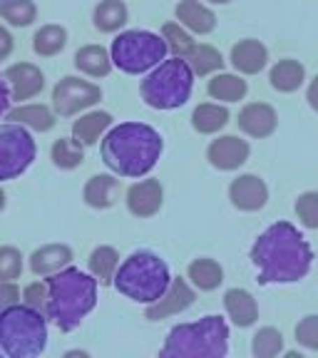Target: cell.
Segmentation results:
<instances>
[{
    "label": "cell",
    "instance_id": "1",
    "mask_svg": "<svg viewBox=\"0 0 318 358\" xmlns=\"http://www.w3.org/2000/svg\"><path fill=\"white\" fill-rule=\"evenodd\" d=\"M249 257L259 284H294L311 271L313 249L294 224L276 222L254 241Z\"/></svg>",
    "mask_w": 318,
    "mask_h": 358
},
{
    "label": "cell",
    "instance_id": "2",
    "mask_svg": "<svg viewBox=\"0 0 318 358\" xmlns=\"http://www.w3.org/2000/svg\"><path fill=\"white\" fill-rule=\"evenodd\" d=\"M162 134L142 122H122L105 134L100 147L102 162L120 177H145L162 155Z\"/></svg>",
    "mask_w": 318,
    "mask_h": 358
},
{
    "label": "cell",
    "instance_id": "3",
    "mask_svg": "<svg viewBox=\"0 0 318 358\" xmlns=\"http://www.w3.org/2000/svg\"><path fill=\"white\" fill-rule=\"evenodd\" d=\"M97 284L95 276L85 274L80 268L65 266L48 279V306L45 316L60 331L70 334L97 303Z\"/></svg>",
    "mask_w": 318,
    "mask_h": 358
},
{
    "label": "cell",
    "instance_id": "4",
    "mask_svg": "<svg viewBox=\"0 0 318 358\" xmlns=\"http://www.w3.org/2000/svg\"><path fill=\"white\" fill-rule=\"evenodd\" d=\"M229 353V326L222 316H204L196 324L174 326L167 334L162 358H222Z\"/></svg>",
    "mask_w": 318,
    "mask_h": 358
},
{
    "label": "cell",
    "instance_id": "5",
    "mask_svg": "<svg viewBox=\"0 0 318 358\" xmlns=\"http://www.w3.org/2000/svg\"><path fill=\"white\" fill-rule=\"evenodd\" d=\"M115 289L122 296L132 299L137 303H154L162 299V294L172 284V274L164 259H159L154 252H134L120 264L115 274Z\"/></svg>",
    "mask_w": 318,
    "mask_h": 358
},
{
    "label": "cell",
    "instance_id": "6",
    "mask_svg": "<svg viewBox=\"0 0 318 358\" xmlns=\"http://www.w3.org/2000/svg\"><path fill=\"white\" fill-rule=\"evenodd\" d=\"M43 311L28 303H13L0 311V346L10 358L40 356L48 346V324Z\"/></svg>",
    "mask_w": 318,
    "mask_h": 358
},
{
    "label": "cell",
    "instance_id": "7",
    "mask_svg": "<svg viewBox=\"0 0 318 358\" xmlns=\"http://www.w3.org/2000/svg\"><path fill=\"white\" fill-rule=\"evenodd\" d=\"M194 87V70L185 57L162 60L142 80V100L154 110H177L187 105Z\"/></svg>",
    "mask_w": 318,
    "mask_h": 358
},
{
    "label": "cell",
    "instance_id": "8",
    "mask_svg": "<svg viewBox=\"0 0 318 358\" xmlns=\"http://www.w3.org/2000/svg\"><path fill=\"white\" fill-rule=\"evenodd\" d=\"M169 45L162 35L150 30H124L112 40L110 55L115 67L127 75H142L167 57Z\"/></svg>",
    "mask_w": 318,
    "mask_h": 358
},
{
    "label": "cell",
    "instance_id": "9",
    "mask_svg": "<svg viewBox=\"0 0 318 358\" xmlns=\"http://www.w3.org/2000/svg\"><path fill=\"white\" fill-rule=\"evenodd\" d=\"M38 147L25 124H0V182L20 177L33 164Z\"/></svg>",
    "mask_w": 318,
    "mask_h": 358
},
{
    "label": "cell",
    "instance_id": "10",
    "mask_svg": "<svg viewBox=\"0 0 318 358\" xmlns=\"http://www.w3.org/2000/svg\"><path fill=\"white\" fill-rule=\"evenodd\" d=\"M102 100V90L97 85L87 83V80H80L67 75L52 90V107H55V115L60 117H73L78 112L87 110V107L97 105Z\"/></svg>",
    "mask_w": 318,
    "mask_h": 358
},
{
    "label": "cell",
    "instance_id": "11",
    "mask_svg": "<svg viewBox=\"0 0 318 358\" xmlns=\"http://www.w3.org/2000/svg\"><path fill=\"white\" fill-rule=\"evenodd\" d=\"M191 303H194V289L187 284V279H172L162 299H157L154 303H147L145 316L150 321H162L167 316H177V313L187 311Z\"/></svg>",
    "mask_w": 318,
    "mask_h": 358
},
{
    "label": "cell",
    "instance_id": "12",
    "mask_svg": "<svg viewBox=\"0 0 318 358\" xmlns=\"http://www.w3.org/2000/svg\"><path fill=\"white\" fill-rule=\"evenodd\" d=\"M252 155V147L249 142L236 137V134H224L209 145L207 150V159L212 167L222 169V172H231V169H239L241 164L249 159Z\"/></svg>",
    "mask_w": 318,
    "mask_h": 358
},
{
    "label": "cell",
    "instance_id": "13",
    "mask_svg": "<svg viewBox=\"0 0 318 358\" xmlns=\"http://www.w3.org/2000/svg\"><path fill=\"white\" fill-rule=\"evenodd\" d=\"M229 199L239 212H259L266 207L268 187L256 174H241L229 185Z\"/></svg>",
    "mask_w": 318,
    "mask_h": 358
},
{
    "label": "cell",
    "instance_id": "14",
    "mask_svg": "<svg viewBox=\"0 0 318 358\" xmlns=\"http://www.w3.org/2000/svg\"><path fill=\"white\" fill-rule=\"evenodd\" d=\"M236 122H239L241 132H246L249 137H256V140H263V137H271L276 132L279 117H276V110L268 102H249L239 112Z\"/></svg>",
    "mask_w": 318,
    "mask_h": 358
},
{
    "label": "cell",
    "instance_id": "15",
    "mask_svg": "<svg viewBox=\"0 0 318 358\" xmlns=\"http://www.w3.org/2000/svg\"><path fill=\"white\" fill-rule=\"evenodd\" d=\"M164 189L159 185V179H142L137 185L127 189V209L134 217H154L162 209Z\"/></svg>",
    "mask_w": 318,
    "mask_h": 358
},
{
    "label": "cell",
    "instance_id": "16",
    "mask_svg": "<svg viewBox=\"0 0 318 358\" xmlns=\"http://www.w3.org/2000/svg\"><path fill=\"white\" fill-rule=\"evenodd\" d=\"M6 80L10 85L13 100H30V97L40 95L45 87V75L40 73V67L33 62H15L6 70Z\"/></svg>",
    "mask_w": 318,
    "mask_h": 358
},
{
    "label": "cell",
    "instance_id": "17",
    "mask_svg": "<svg viewBox=\"0 0 318 358\" xmlns=\"http://www.w3.org/2000/svg\"><path fill=\"white\" fill-rule=\"evenodd\" d=\"M229 60H231V65H234L236 73L259 75L263 67L268 65V50L261 40L246 38V40H239V43L231 48Z\"/></svg>",
    "mask_w": 318,
    "mask_h": 358
},
{
    "label": "cell",
    "instance_id": "18",
    "mask_svg": "<svg viewBox=\"0 0 318 358\" xmlns=\"http://www.w3.org/2000/svg\"><path fill=\"white\" fill-rule=\"evenodd\" d=\"M224 308L229 313V319L234 321L239 329H249L256 324L259 319V306L256 299L246 289H229L224 294Z\"/></svg>",
    "mask_w": 318,
    "mask_h": 358
},
{
    "label": "cell",
    "instance_id": "19",
    "mask_svg": "<svg viewBox=\"0 0 318 358\" xmlns=\"http://www.w3.org/2000/svg\"><path fill=\"white\" fill-rule=\"evenodd\" d=\"M73 262V249L65 244H48L40 246L38 252H33L30 257V268L35 276H50L60 268L70 266Z\"/></svg>",
    "mask_w": 318,
    "mask_h": 358
},
{
    "label": "cell",
    "instance_id": "20",
    "mask_svg": "<svg viewBox=\"0 0 318 358\" xmlns=\"http://www.w3.org/2000/svg\"><path fill=\"white\" fill-rule=\"evenodd\" d=\"M177 20L194 35H209L217 28V15L199 0H179Z\"/></svg>",
    "mask_w": 318,
    "mask_h": 358
},
{
    "label": "cell",
    "instance_id": "21",
    "mask_svg": "<svg viewBox=\"0 0 318 358\" xmlns=\"http://www.w3.org/2000/svg\"><path fill=\"white\" fill-rule=\"evenodd\" d=\"M268 83L276 92H296L306 83V67L298 60H291V57L279 60L268 73Z\"/></svg>",
    "mask_w": 318,
    "mask_h": 358
},
{
    "label": "cell",
    "instance_id": "22",
    "mask_svg": "<svg viewBox=\"0 0 318 358\" xmlns=\"http://www.w3.org/2000/svg\"><path fill=\"white\" fill-rule=\"evenodd\" d=\"M120 194V182L110 174H95L89 177V182L85 185V201L92 209H107L117 201Z\"/></svg>",
    "mask_w": 318,
    "mask_h": 358
},
{
    "label": "cell",
    "instance_id": "23",
    "mask_svg": "<svg viewBox=\"0 0 318 358\" xmlns=\"http://www.w3.org/2000/svg\"><path fill=\"white\" fill-rule=\"evenodd\" d=\"M112 65H115L112 55L102 45H85L75 52V67L89 78H105V75H110Z\"/></svg>",
    "mask_w": 318,
    "mask_h": 358
},
{
    "label": "cell",
    "instance_id": "24",
    "mask_svg": "<svg viewBox=\"0 0 318 358\" xmlns=\"http://www.w3.org/2000/svg\"><path fill=\"white\" fill-rule=\"evenodd\" d=\"M112 124V115L110 112H87V115H82L80 120H75L73 124V137L80 142V145L89 147L95 145L97 140H100V134L105 132L107 127Z\"/></svg>",
    "mask_w": 318,
    "mask_h": 358
},
{
    "label": "cell",
    "instance_id": "25",
    "mask_svg": "<svg viewBox=\"0 0 318 358\" xmlns=\"http://www.w3.org/2000/svg\"><path fill=\"white\" fill-rule=\"evenodd\" d=\"M246 80H241L239 75L231 73H217L207 85V92L219 102H239L246 97Z\"/></svg>",
    "mask_w": 318,
    "mask_h": 358
},
{
    "label": "cell",
    "instance_id": "26",
    "mask_svg": "<svg viewBox=\"0 0 318 358\" xmlns=\"http://www.w3.org/2000/svg\"><path fill=\"white\" fill-rule=\"evenodd\" d=\"M229 122V110L224 105H214V102H204L191 112V127L199 134H214L219 129L226 127Z\"/></svg>",
    "mask_w": 318,
    "mask_h": 358
},
{
    "label": "cell",
    "instance_id": "27",
    "mask_svg": "<svg viewBox=\"0 0 318 358\" xmlns=\"http://www.w3.org/2000/svg\"><path fill=\"white\" fill-rule=\"evenodd\" d=\"M8 122H17V124H25L30 129H38V132H48L52 129L55 124V115L45 105H22L15 107L6 115Z\"/></svg>",
    "mask_w": 318,
    "mask_h": 358
},
{
    "label": "cell",
    "instance_id": "28",
    "mask_svg": "<svg viewBox=\"0 0 318 358\" xmlns=\"http://www.w3.org/2000/svg\"><path fill=\"white\" fill-rule=\"evenodd\" d=\"M120 268V254L112 246H97L89 254V274L100 281V286H110Z\"/></svg>",
    "mask_w": 318,
    "mask_h": 358
},
{
    "label": "cell",
    "instance_id": "29",
    "mask_svg": "<svg viewBox=\"0 0 318 358\" xmlns=\"http://www.w3.org/2000/svg\"><path fill=\"white\" fill-rule=\"evenodd\" d=\"M187 276L191 279V284L199 291H214L219 289V284L224 281V268L219 266L214 259H196V262L189 264L187 268Z\"/></svg>",
    "mask_w": 318,
    "mask_h": 358
},
{
    "label": "cell",
    "instance_id": "30",
    "mask_svg": "<svg viewBox=\"0 0 318 358\" xmlns=\"http://www.w3.org/2000/svg\"><path fill=\"white\" fill-rule=\"evenodd\" d=\"M92 22L100 33H117L127 22V6L122 0H102L100 6L95 8Z\"/></svg>",
    "mask_w": 318,
    "mask_h": 358
},
{
    "label": "cell",
    "instance_id": "31",
    "mask_svg": "<svg viewBox=\"0 0 318 358\" xmlns=\"http://www.w3.org/2000/svg\"><path fill=\"white\" fill-rule=\"evenodd\" d=\"M67 45V30L62 25H43L33 35V50L40 57H55L57 52L65 50Z\"/></svg>",
    "mask_w": 318,
    "mask_h": 358
},
{
    "label": "cell",
    "instance_id": "32",
    "mask_svg": "<svg viewBox=\"0 0 318 358\" xmlns=\"http://www.w3.org/2000/svg\"><path fill=\"white\" fill-rule=\"evenodd\" d=\"M185 60L191 65L194 75H201V78H204V75L219 73V70L224 67L222 52H219L217 48H212V45H194Z\"/></svg>",
    "mask_w": 318,
    "mask_h": 358
},
{
    "label": "cell",
    "instance_id": "33",
    "mask_svg": "<svg viewBox=\"0 0 318 358\" xmlns=\"http://www.w3.org/2000/svg\"><path fill=\"white\" fill-rule=\"evenodd\" d=\"M85 145H80L75 137H60V140H55V145H52L50 155H52V162H55V167L60 169H75L82 164L85 159Z\"/></svg>",
    "mask_w": 318,
    "mask_h": 358
},
{
    "label": "cell",
    "instance_id": "34",
    "mask_svg": "<svg viewBox=\"0 0 318 358\" xmlns=\"http://www.w3.org/2000/svg\"><path fill=\"white\" fill-rule=\"evenodd\" d=\"M0 15L3 20L10 22L13 28H28L38 15V8L33 0H6V3H0Z\"/></svg>",
    "mask_w": 318,
    "mask_h": 358
},
{
    "label": "cell",
    "instance_id": "35",
    "mask_svg": "<svg viewBox=\"0 0 318 358\" xmlns=\"http://www.w3.org/2000/svg\"><path fill=\"white\" fill-rule=\"evenodd\" d=\"M252 351L256 358H274L284 351V336H281L279 329L274 326H263V329L256 331L252 341Z\"/></svg>",
    "mask_w": 318,
    "mask_h": 358
},
{
    "label": "cell",
    "instance_id": "36",
    "mask_svg": "<svg viewBox=\"0 0 318 358\" xmlns=\"http://www.w3.org/2000/svg\"><path fill=\"white\" fill-rule=\"evenodd\" d=\"M162 38L167 40L169 52H174L177 57H187L194 48V40H191V33L182 25V22H164L162 28Z\"/></svg>",
    "mask_w": 318,
    "mask_h": 358
},
{
    "label": "cell",
    "instance_id": "37",
    "mask_svg": "<svg viewBox=\"0 0 318 358\" xmlns=\"http://www.w3.org/2000/svg\"><path fill=\"white\" fill-rule=\"evenodd\" d=\"M22 274V257L15 246H0V284L15 281Z\"/></svg>",
    "mask_w": 318,
    "mask_h": 358
},
{
    "label": "cell",
    "instance_id": "38",
    "mask_svg": "<svg viewBox=\"0 0 318 358\" xmlns=\"http://www.w3.org/2000/svg\"><path fill=\"white\" fill-rule=\"evenodd\" d=\"M296 214L306 229H318V192H303L298 196Z\"/></svg>",
    "mask_w": 318,
    "mask_h": 358
},
{
    "label": "cell",
    "instance_id": "39",
    "mask_svg": "<svg viewBox=\"0 0 318 358\" xmlns=\"http://www.w3.org/2000/svg\"><path fill=\"white\" fill-rule=\"evenodd\" d=\"M296 341L301 343V346L311 348V351H318V316L316 313H311V316L298 321Z\"/></svg>",
    "mask_w": 318,
    "mask_h": 358
},
{
    "label": "cell",
    "instance_id": "40",
    "mask_svg": "<svg viewBox=\"0 0 318 358\" xmlns=\"http://www.w3.org/2000/svg\"><path fill=\"white\" fill-rule=\"evenodd\" d=\"M22 299H25V303L33 308H38V311L45 313V306H48V284H40V281H35V284L25 286V291H22Z\"/></svg>",
    "mask_w": 318,
    "mask_h": 358
},
{
    "label": "cell",
    "instance_id": "41",
    "mask_svg": "<svg viewBox=\"0 0 318 358\" xmlns=\"http://www.w3.org/2000/svg\"><path fill=\"white\" fill-rule=\"evenodd\" d=\"M17 299H20V291H17V286L13 284V281H3L0 284V306H13V303H17Z\"/></svg>",
    "mask_w": 318,
    "mask_h": 358
},
{
    "label": "cell",
    "instance_id": "42",
    "mask_svg": "<svg viewBox=\"0 0 318 358\" xmlns=\"http://www.w3.org/2000/svg\"><path fill=\"white\" fill-rule=\"evenodd\" d=\"M10 100H13V95H10V85H8L6 75H0V117L10 112Z\"/></svg>",
    "mask_w": 318,
    "mask_h": 358
},
{
    "label": "cell",
    "instance_id": "43",
    "mask_svg": "<svg viewBox=\"0 0 318 358\" xmlns=\"http://www.w3.org/2000/svg\"><path fill=\"white\" fill-rule=\"evenodd\" d=\"M13 52V35L6 28H0V60H6Z\"/></svg>",
    "mask_w": 318,
    "mask_h": 358
},
{
    "label": "cell",
    "instance_id": "44",
    "mask_svg": "<svg viewBox=\"0 0 318 358\" xmlns=\"http://www.w3.org/2000/svg\"><path fill=\"white\" fill-rule=\"evenodd\" d=\"M306 100H308V105H311V110H316V112H318V75L311 80V85H308V90H306Z\"/></svg>",
    "mask_w": 318,
    "mask_h": 358
},
{
    "label": "cell",
    "instance_id": "45",
    "mask_svg": "<svg viewBox=\"0 0 318 358\" xmlns=\"http://www.w3.org/2000/svg\"><path fill=\"white\" fill-rule=\"evenodd\" d=\"M3 209H6V192L0 189V212H3Z\"/></svg>",
    "mask_w": 318,
    "mask_h": 358
},
{
    "label": "cell",
    "instance_id": "46",
    "mask_svg": "<svg viewBox=\"0 0 318 358\" xmlns=\"http://www.w3.org/2000/svg\"><path fill=\"white\" fill-rule=\"evenodd\" d=\"M209 3H214V6H226V3H231V0H209Z\"/></svg>",
    "mask_w": 318,
    "mask_h": 358
},
{
    "label": "cell",
    "instance_id": "47",
    "mask_svg": "<svg viewBox=\"0 0 318 358\" xmlns=\"http://www.w3.org/2000/svg\"><path fill=\"white\" fill-rule=\"evenodd\" d=\"M0 353H3V346H0Z\"/></svg>",
    "mask_w": 318,
    "mask_h": 358
},
{
    "label": "cell",
    "instance_id": "48",
    "mask_svg": "<svg viewBox=\"0 0 318 358\" xmlns=\"http://www.w3.org/2000/svg\"><path fill=\"white\" fill-rule=\"evenodd\" d=\"M0 3H6V0H0Z\"/></svg>",
    "mask_w": 318,
    "mask_h": 358
}]
</instances>
